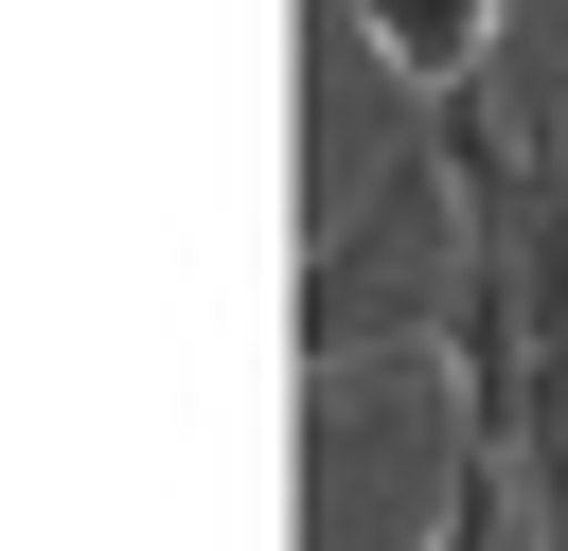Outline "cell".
Segmentation results:
<instances>
[{
	"mask_svg": "<svg viewBox=\"0 0 568 551\" xmlns=\"http://www.w3.org/2000/svg\"><path fill=\"white\" fill-rule=\"evenodd\" d=\"M444 213H462V267L515 338V498H532V551H568V160H550V107H479L444 89Z\"/></svg>",
	"mask_w": 568,
	"mask_h": 551,
	"instance_id": "1",
	"label": "cell"
},
{
	"mask_svg": "<svg viewBox=\"0 0 568 551\" xmlns=\"http://www.w3.org/2000/svg\"><path fill=\"white\" fill-rule=\"evenodd\" d=\"M355 18H373V53H390L426 107H444V89H479V18H497V0H355Z\"/></svg>",
	"mask_w": 568,
	"mask_h": 551,
	"instance_id": "2",
	"label": "cell"
}]
</instances>
